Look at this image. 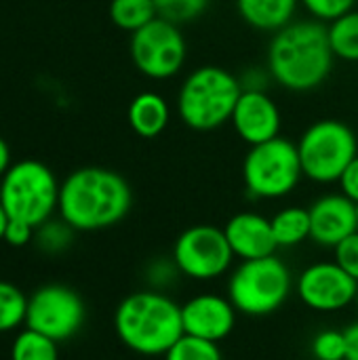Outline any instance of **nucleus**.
I'll return each instance as SVG.
<instances>
[{
  "label": "nucleus",
  "instance_id": "obj_1",
  "mask_svg": "<svg viewBox=\"0 0 358 360\" xmlns=\"http://www.w3.org/2000/svg\"><path fill=\"white\" fill-rule=\"evenodd\" d=\"M333 61L327 25L317 19H295L274 32L266 55L270 78L293 93L319 89L329 78Z\"/></svg>",
  "mask_w": 358,
  "mask_h": 360
},
{
  "label": "nucleus",
  "instance_id": "obj_2",
  "mask_svg": "<svg viewBox=\"0 0 358 360\" xmlns=\"http://www.w3.org/2000/svg\"><path fill=\"white\" fill-rule=\"evenodd\" d=\"M133 194L127 179L106 167H82L59 188V215L76 232L106 230L122 221Z\"/></svg>",
  "mask_w": 358,
  "mask_h": 360
},
{
  "label": "nucleus",
  "instance_id": "obj_3",
  "mask_svg": "<svg viewBox=\"0 0 358 360\" xmlns=\"http://www.w3.org/2000/svg\"><path fill=\"white\" fill-rule=\"evenodd\" d=\"M122 346L141 356H165L184 335L181 306L165 291L148 289L127 295L114 312Z\"/></svg>",
  "mask_w": 358,
  "mask_h": 360
},
{
  "label": "nucleus",
  "instance_id": "obj_4",
  "mask_svg": "<svg viewBox=\"0 0 358 360\" xmlns=\"http://www.w3.org/2000/svg\"><path fill=\"white\" fill-rule=\"evenodd\" d=\"M241 93L236 74L219 65H200L179 86L177 116L192 131H215L230 122Z\"/></svg>",
  "mask_w": 358,
  "mask_h": 360
},
{
  "label": "nucleus",
  "instance_id": "obj_5",
  "mask_svg": "<svg viewBox=\"0 0 358 360\" xmlns=\"http://www.w3.org/2000/svg\"><path fill=\"white\" fill-rule=\"evenodd\" d=\"M295 289L291 270L276 255L241 262L228 278V297L245 316H270Z\"/></svg>",
  "mask_w": 358,
  "mask_h": 360
},
{
  "label": "nucleus",
  "instance_id": "obj_6",
  "mask_svg": "<svg viewBox=\"0 0 358 360\" xmlns=\"http://www.w3.org/2000/svg\"><path fill=\"white\" fill-rule=\"evenodd\" d=\"M59 188L55 173L40 160H19L0 177V202L8 219L42 226L59 207Z\"/></svg>",
  "mask_w": 358,
  "mask_h": 360
},
{
  "label": "nucleus",
  "instance_id": "obj_7",
  "mask_svg": "<svg viewBox=\"0 0 358 360\" xmlns=\"http://www.w3.org/2000/svg\"><path fill=\"white\" fill-rule=\"evenodd\" d=\"M302 160L298 143L287 137L251 146L243 160V181L251 198L279 200L289 196L302 181Z\"/></svg>",
  "mask_w": 358,
  "mask_h": 360
},
{
  "label": "nucleus",
  "instance_id": "obj_8",
  "mask_svg": "<svg viewBox=\"0 0 358 360\" xmlns=\"http://www.w3.org/2000/svg\"><path fill=\"white\" fill-rule=\"evenodd\" d=\"M298 152L306 179L321 186L338 184L358 156L357 133L338 118H323L302 133Z\"/></svg>",
  "mask_w": 358,
  "mask_h": 360
},
{
  "label": "nucleus",
  "instance_id": "obj_9",
  "mask_svg": "<svg viewBox=\"0 0 358 360\" xmlns=\"http://www.w3.org/2000/svg\"><path fill=\"white\" fill-rule=\"evenodd\" d=\"M129 51L135 68L152 80L177 76L188 59V42L179 25L160 15L131 34Z\"/></svg>",
  "mask_w": 358,
  "mask_h": 360
},
{
  "label": "nucleus",
  "instance_id": "obj_10",
  "mask_svg": "<svg viewBox=\"0 0 358 360\" xmlns=\"http://www.w3.org/2000/svg\"><path fill=\"white\" fill-rule=\"evenodd\" d=\"M171 257L181 276L200 283L224 276L234 262L224 228L207 224L184 230L173 245Z\"/></svg>",
  "mask_w": 358,
  "mask_h": 360
},
{
  "label": "nucleus",
  "instance_id": "obj_11",
  "mask_svg": "<svg viewBox=\"0 0 358 360\" xmlns=\"http://www.w3.org/2000/svg\"><path fill=\"white\" fill-rule=\"evenodd\" d=\"M87 308L82 297L65 285H44L27 297L25 327L51 340H72L84 325Z\"/></svg>",
  "mask_w": 358,
  "mask_h": 360
},
{
  "label": "nucleus",
  "instance_id": "obj_12",
  "mask_svg": "<svg viewBox=\"0 0 358 360\" xmlns=\"http://www.w3.org/2000/svg\"><path fill=\"white\" fill-rule=\"evenodd\" d=\"M295 295L314 312H340L357 302L358 283L335 262H317L295 278Z\"/></svg>",
  "mask_w": 358,
  "mask_h": 360
},
{
  "label": "nucleus",
  "instance_id": "obj_13",
  "mask_svg": "<svg viewBox=\"0 0 358 360\" xmlns=\"http://www.w3.org/2000/svg\"><path fill=\"white\" fill-rule=\"evenodd\" d=\"M236 316L238 310L230 297L217 293H198L181 306L184 333L215 344L224 342L232 333Z\"/></svg>",
  "mask_w": 358,
  "mask_h": 360
},
{
  "label": "nucleus",
  "instance_id": "obj_14",
  "mask_svg": "<svg viewBox=\"0 0 358 360\" xmlns=\"http://www.w3.org/2000/svg\"><path fill=\"white\" fill-rule=\"evenodd\" d=\"M310 238L327 249L358 232V205L342 192L323 194L310 207Z\"/></svg>",
  "mask_w": 358,
  "mask_h": 360
},
{
  "label": "nucleus",
  "instance_id": "obj_15",
  "mask_svg": "<svg viewBox=\"0 0 358 360\" xmlns=\"http://www.w3.org/2000/svg\"><path fill=\"white\" fill-rule=\"evenodd\" d=\"M230 124L245 143L257 146L281 135L283 118L276 101L266 91H243Z\"/></svg>",
  "mask_w": 358,
  "mask_h": 360
},
{
  "label": "nucleus",
  "instance_id": "obj_16",
  "mask_svg": "<svg viewBox=\"0 0 358 360\" xmlns=\"http://www.w3.org/2000/svg\"><path fill=\"white\" fill-rule=\"evenodd\" d=\"M224 234L234 257H238L241 262L276 255L279 245L272 234V224L268 217L255 211H243L232 215L224 226Z\"/></svg>",
  "mask_w": 358,
  "mask_h": 360
},
{
  "label": "nucleus",
  "instance_id": "obj_17",
  "mask_svg": "<svg viewBox=\"0 0 358 360\" xmlns=\"http://www.w3.org/2000/svg\"><path fill=\"white\" fill-rule=\"evenodd\" d=\"M300 0H236L241 19L253 30L274 34L295 21Z\"/></svg>",
  "mask_w": 358,
  "mask_h": 360
},
{
  "label": "nucleus",
  "instance_id": "obj_18",
  "mask_svg": "<svg viewBox=\"0 0 358 360\" xmlns=\"http://www.w3.org/2000/svg\"><path fill=\"white\" fill-rule=\"evenodd\" d=\"M127 118L135 135L143 139H154L169 127L171 108L160 93L143 91L133 97Z\"/></svg>",
  "mask_w": 358,
  "mask_h": 360
},
{
  "label": "nucleus",
  "instance_id": "obj_19",
  "mask_svg": "<svg viewBox=\"0 0 358 360\" xmlns=\"http://www.w3.org/2000/svg\"><path fill=\"white\" fill-rule=\"evenodd\" d=\"M279 249H291L310 238V211L306 207H285L270 219Z\"/></svg>",
  "mask_w": 358,
  "mask_h": 360
},
{
  "label": "nucleus",
  "instance_id": "obj_20",
  "mask_svg": "<svg viewBox=\"0 0 358 360\" xmlns=\"http://www.w3.org/2000/svg\"><path fill=\"white\" fill-rule=\"evenodd\" d=\"M327 34L335 59L358 63V8L331 21L327 25Z\"/></svg>",
  "mask_w": 358,
  "mask_h": 360
},
{
  "label": "nucleus",
  "instance_id": "obj_21",
  "mask_svg": "<svg viewBox=\"0 0 358 360\" xmlns=\"http://www.w3.org/2000/svg\"><path fill=\"white\" fill-rule=\"evenodd\" d=\"M158 17L154 0H112L110 19L116 27L124 32H137Z\"/></svg>",
  "mask_w": 358,
  "mask_h": 360
},
{
  "label": "nucleus",
  "instance_id": "obj_22",
  "mask_svg": "<svg viewBox=\"0 0 358 360\" xmlns=\"http://www.w3.org/2000/svg\"><path fill=\"white\" fill-rule=\"evenodd\" d=\"M11 360H59V346L55 340L25 327L13 340Z\"/></svg>",
  "mask_w": 358,
  "mask_h": 360
},
{
  "label": "nucleus",
  "instance_id": "obj_23",
  "mask_svg": "<svg viewBox=\"0 0 358 360\" xmlns=\"http://www.w3.org/2000/svg\"><path fill=\"white\" fill-rule=\"evenodd\" d=\"M27 295L13 283L0 281V333H11L25 325Z\"/></svg>",
  "mask_w": 358,
  "mask_h": 360
},
{
  "label": "nucleus",
  "instance_id": "obj_24",
  "mask_svg": "<svg viewBox=\"0 0 358 360\" xmlns=\"http://www.w3.org/2000/svg\"><path fill=\"white\" fill-rule=\"evenodd\" d=\"M165 360H224V354L219 344L184 333L165 354Z\"/></svg>",
  "mask_w": 358,
  "mask_h": 360
},
{
  "label": "nucleus",
  "instance_id": "obj_25",
  "mask_svg": "<svg viewBox=\"0 0 358 360\" xmlns=\"http://www.w3.org/2000/svg\"><path fill=\"white\" fill-rule=\"evenodd\" d=\"M74 228H70L63 219L59 221H44L42 226L36 228V234H34V240L36 245L46 251V253H59L63 249L70 247L72 243V236H74Z\"/></svg>",
  "mask_w": 358,
  "mask_h": 360
},
{
  "label": "nucleus",
  "instance_id": "obj_26",
  "mask_svg": "<svg viewBox=\"0 0 358 360\" xmlns=\"http://www.w3.org/2000/svg\"><path fill=\"white\" fill-rule=\"evenodd\" d=\"M158 15L181 25L198 19L211 4V0H154Z\"/></svg>",
  "mask_w": 358,
  "mask_h": 360
},
{
  "label": "nucleus",
  "instance_id": "obj_27",
  "mask_svg": "<svg viewBox=\"0 0 358 360\" xmlns=\"http://www.w3.org/2000/svg\"><path fill=\"white\" fill-rule=\"evenodd\" d=\"M314 360H346V333L338 329H323L310 344Z\"/></svg>",
  "mask_w": 358,
  "mask_h": 360
},
{
  "label": "nucleus",
  "instance_id": "obj_28",
  "mask_svg": "<svg viewBox=\"0 0 358 360\" xmlns=\"http://www.w3.org/2000/svg\"><path fill=\"white\" fill-rule=\"evenodd\" d=\"M357 2L358 0H300V4L310 15V19H317L321 23L335 21L338 17L357 8Z\"/></svg>",
  "mask_w": 358,
  "mask_h": 360
},
{
  "label": "nucleus",
  "instance_id": "obj_29",
  "mask_svg": "<svg viewBox=\"0 0 358 360\" xmlns=\"http://www.w3.org/2000/svg\"><path fill=\"white\" fill-rule=\"evenodd\" d=\"M335 264L346 270L354 281L358 283V232H354L352 236H348L346 240H342L335 249Z\"/></svg>",
  "mask_w": 358,
  "mask_h": 360
},
{
  "label": "nucleus",
  "instance_id": "obj_30",
  "mask_svg": "<svg viewBox=\"0 0 358 360\" xmlns=\"http://www.w3.org/2000/svg\"><path fill=\"white\" fill-rule=\"evenodd\" d=\"M175 276H179V270H177L173 257L171 259H156L148 268V281H150L152 289H156V291H165L169 285H173Z\"/></svg>",
  "mask_w": 358,
  "mask_h": 360
},
{
  "label": "nucleus",
  "instance_id": "obj_31",
  "mask_svg": "<svg viewBox=\"0 0 358 360\" xmlns=\"http://www.w3.org/2000/svg\"><path fill=\"white\" fill-rule=\"evenodd\" d=\"M34 234H36V228H32L30 224L17 221V219H8L2 240L6 245H11V247H25L27 243L34 240Z\"/></svg>",
  "mask_w": 358,
  "mask_h": 360
},
{
  "label": "nucleus",
  "instance_id": "obj_32",
  "mask_svg": "<svg viewBox=\"0 0 358 360\" xmlns=\"http://www.w3.org/2000/svg\"><path fill=\"white\" fill-rule=\"evenodd\" d=\"M338 184H340L342 194L348 196L352 202L358 205V156L346 167V171L342 173V177H340Z\"/></svg>",
  "mask_w": 358,
  "mask_h": 360
},
{
  "label": "nucleus",
  "instance_id": "obj_33",
  "mask_svg": "<svg viewBox=\"0 0 358 360\" xmlns=\"http://www.w3.org/2000/svg\"><path fill=\"white\" fill-rule=\"evenodd\" d=\"M241 78V84H243V91H266V82L268 80H272L270 78V72H268V68H266V72H262L260 68H251V70H247L243 76H238Z\"/></svg>",
  "mask_w": 358,
  "mask_h": 360
},
{
  "label": "nucleus",
  "instance_id": "obj_34",
  "mask_svg": "<svg viewBox=\"0 0 358 360\" xmlns=\"http://www.w3.org/2000/svg\"><path fill=\"white\" fill-rule=\"evenodd\" d=\"M344 333H346V360H358V323L350 325Z\"/></svg>",
  "mask_w": 358,
  "mask_h": 360
},
{
  "label": "nucleus",
  "instance_id": "obj_35",
  "mask_svg": "<svg viewBox=\"0 0 358 360\" xmlns=\"http://www.w3.org/2000/svg\"><path fill=\"white\" fill-rule=\"evenodd\" d=\"M11 165H13V162H11V148H8V143L0 137V177L8 171Z\"/></svg>",
  "mask_w": 358,
  "mask_h": 360
},
{
  "label": "nucleus",
  "instance_id": "obj_36",
  "mask_svg": "<svg viewBox=\"0 0 358 360\" xmlns=\"http://www.w3.org/2000/svg\"><path fill=\"white\" fill-rule=\"evenodd\" d=\"M6 224H8V215H6V211H4V207H2V202H0V240H2V236H4Z\"/></svg>",
  "mask_w": 358,
  "mask_h": 360
},
{
  "label": "nucleus",
  "instance_id": "obj_37",
  "mask_svg": "<svg viewBox=\"0 0 358 360\" xmlns=\"http://www.w3.org/2000/svg\"><path fill=\"white\" fill-rule=\"evenodd\" d=\"M357 304H358V295H357Z\"/></svg>",
  "mask_w": 358,
  "mask_h": 360
}]
</instances>
